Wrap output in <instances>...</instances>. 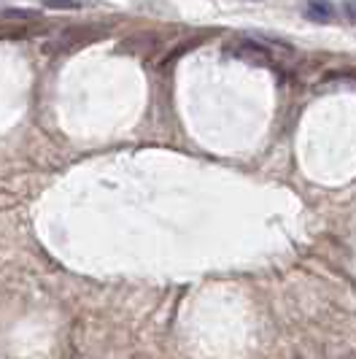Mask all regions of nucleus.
Wrapping results in <instances>:
<instances>
[{"mask_svg":"<svg viewBox=\"0 0 356 359\" xmlns=\"http://www.w3.org/2000/svg\"><path fill=\"white\" fill-rule=\"evenodd\" d=\"M343 11H345V17L356 25V0H345V3H343Z\"/></svg>","mask_w":356,"mask_h":359,"instance_id":"nucleus-5","label":"nucleus"},{"mask_svg":"<svg viewBox=\"0 0 356 359\" xmlns=\"http://www.w3.org/2000/svg\"><path fill=\"white\" fill-rule=\"evenodd\" d=\"M87 3H92V0H43V6L54 8V11H78Z\"/></svg>","mask_w":356,"mask_h":359,"instance_id":"nucleus-3","label":"nucleus"},{"mask_svg":"<svg viewBox=\"0 0 356 359\" xmlns=\"http://www.w3.org/2000/svg\"><path fill=\"white\" fill-rule=\"evenodd\" d=\"M232 52L238 54V57H243V60H249V62H265V60H270V52L262 43H256V41H238V43H232Z\"/></svg>","mask_w":356,"mask_h":359,"instance_id":"nucleus-2","label":"nucleus"},{"mask_svg":"<svg viewBox=\"0 0 356 359\" xmlns=\"http://www.w3.org/2000/svg\"><path fill=\"white\" fill-rule=\"evenodd\" d=\"M305 17L310 22H319V25H329V22H335L338 11H335L332 0H308L305 3Z\"/></svg>","mask_w":356,"mask_h":359,"instance_id":"nucleus-1","label":"nucleus"},{"mask_svg":"<svg viewBox=\"0 0 356 359\" xmlns=\"http://www.w3.org/2000/svg\"><path fill=\"white\" fill-rule=\"evenodd\" d=\"M0 17L3 19H33V17H38V11H30V8H6Z\"/></svg>","mask_w":356,"mask_h":359,"instance_id":"nucleus-4","label":"nucleus"}]
</instances>
